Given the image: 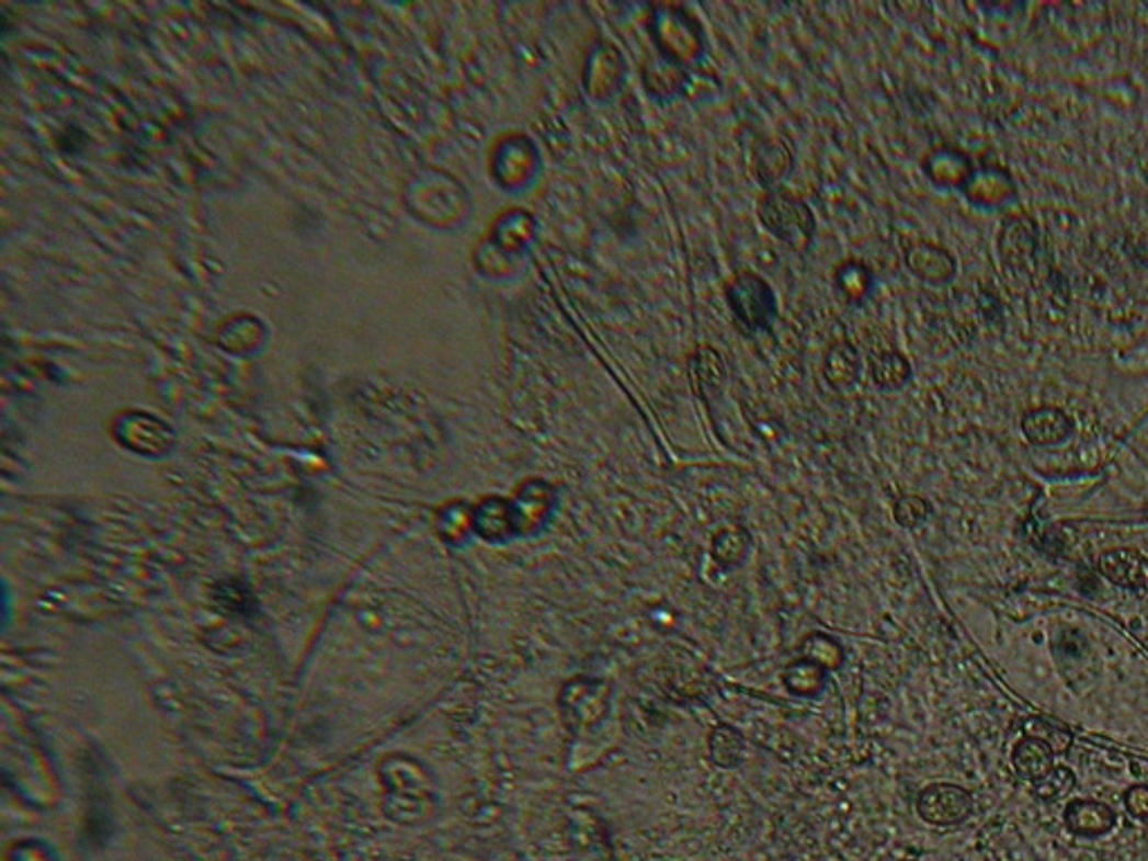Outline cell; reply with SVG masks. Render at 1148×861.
Listing matches in <instances>:
<instances>
[{"label":"cell","instance_id":"obj_1","mask_svg":"<svg viewBox=\"0 0 1148 861\" xmlns=\"http://www.w3.org/2000/svg\"><path fill=\"white\" fill-rule=\"evenodd\" d=\"M759 220L774 238L794 249H808L817 234V220L808 202L783 189H772L761 197Z\"/></svg>","mask_w":1148,"mask_h":861},{"label":"cell","instance_id":"obj_2","mask_svg":"<svg viewBox=\"0 0 1148 861\" xmlns=\"http://www.w3.org/2000/svg\"><path fill=\"white\" fill-rule=\"evenodd\" d=\"M651 34L660 55L678 66H691L705 53V34L682 8L658 5L651 16Z\"/></svg>","mask_w":1148,"mask_h":861},{"label":"cell","instance_id":"obj_3","mask_svg":"<svg viewBox=\"0 0 1148 861\" xmlns=\"http://www.w3.org/2000/svg\"><path fill=\"white\" fill-rule=\"evenodd\" d=\"M727 303L736 321L750 332L770 330L776 319V296L759 274H738L727 285Z\"/></svg>","mask_w":1148,"mask_h":861},{"label":"cell","instance_id":"obj_4","mask_svg":"<svg viewBox=\"0 0 1148 861\" xmlns=\"http://www.w3.org/2000/svg\"><path fill=\"white\" fill-rule=\"evenodd\" d=\"M626 64L620 49L609 41H596L588 49V57L583 64V92L592 101H596V104H604V101H611L622 90Z\"/></svg>","mask_w":1148,"mask_h":861},{"label":"cell","instance_id":"obj_5","mask_svg":"<svg viewBox=\"0 0 1148 861\" xmlns=\"http://www.w3.org/2000/svg\"><path fill=\"white\" fill-rule=\"evenodd\" d=\"M971 794L952 783H935L918 796V815L931 826H956L971 815Z\"/></svg>","mask_w":1148,"mask_h":861},{"label":"cell","instance_id":"obj_6","mask_svg":"<svg viewBox=\"0 0 1148 861\" xmlns=\"http://www.w3.org/2000/svg\"><path fill=\"white\" fill-rule=\"evenodd\" d=\"M1102 575L1122 588H1144L1148 586V562L1137 550L1117 547L1106 550L1100 559Z\"/></svg>","mask_w":1148,"mask_h":861},{"label":"cell","instance_id":"obj_7","mask_svg":"<svg viewBox=\"0 0 1148 861\" xmlns=\"http://www.w3.org/2000/svg\"><path fill=\"white\" fill-rule=\"evenodd\" d=\"M1066 826L1075 835L1100 837L1115 826V813L1102 801L1077 798L1066 807Z\"/></svg>","mask_w":1148,"mask_h":861},{"label":"cell","instance_id":"obj_8","mask_svg":"<svg viewBox=\"0 0 1148 861\" xmlns=\"http://www.w3.org/2000/svg\"><path fill=\"white\" fill-rule=\"evenodd\" d=\"M689 377L701 397H714L725 382V364L720 352L712 345H701L691 358Z\"/></svg>","mask_w":1148,"mask_h":861},{"label":"cell","instance_id":"obj_9","mask_svg":"<svg viewBox=\"0 0 1148 861\" xmlns=\"http://www.w3.org/2000/svg\"><path fill=\"white\" fill-rule=\"evenodd\" d=\"M501 169H503L501 182L510 186L530 184L538 169V154H536L534 144L527 137H514L503 150Z\"/></svg>","mask_w":1148,"mask_h":861},{"label":"cell","instance_id":"obj_10","mask_svg":"<svg viewBox=\"0 0 1148 861\" xmlns=\"http://www.w3.org/2000/svg\"><path fill=\"white\" fill-rule=\"evenodd\" d=\"M860 371H862L860 352L851 343L837 341L828 348L826 358H823V377L828 379L830 386L834 388L855 386Z\"/></svg>","mask_w":1148,"mask_h":861},{"label":"cell","instance_id":"obj_11","mask_svg":"<svg viewBox=\"0 0 1148 861\" xmlns=\"http://www.w3.org/2000/svg\"><path fill=\"white\" fill-rule=\"evenodd\" d=\"M641 81H644V88L651 92L653 97L669 99V97L686 92V88L691 83V72H686L684 66H678V64L660 57L658 61H651L644 68Z\"/></svg>","mask_w":1148,"mask_h":861},{"label":"cell","instance_id":"obj_12","mask_svg":"<svg viewBox=\"0 0 1148 861\" xmlns=\"http://www.w3.org/2000/svg\"><path fill=\"white\" fill-rule=\"evenodd\" d=\"M792 150L781 139H768L754 150V173L761 184L776 186L792 171Z\"/></svg>","mask_w":1148,"mask_h":861},{"label":"cell","instance_id":"obj_13","mask_svg":"<svg viewBox=\"0 0 1148 861\" xmlns=\"http://www.w3.org/2000/svg\"><path fill=\"white\" fill-rule=\"evenodd\" d=\"M1012 761L1023 779L1038 781L1055 768V751L1038 738H1023L1016 743Z\"/></svg>","mask_w":1148,"mask_h":861},{"label":"cell","instance_id":"obj_14","mask_svg":"<svg viewBox=\"0 0 1148 861\" xmlns=\"http://www.w3.org/2000/svg\"><path fill=\"white\" fill-rule=\"evenodd\" d=\"M834 285L848 301L857 303L871 292L873 276L868 268L862 265L860 261H845L834 272Z\"/></svg>","mask_w":1148,"mask_h":861},{"label":"cell","instance_id":"obj_15","mask_svg":"<svg viewBox=\"0 0 1148 861\" xmlns=\"http://www.w3.org/2000/svg\"><path fill=\"white\" fill-rule=\"evenodd\" d=\"M1068 429H1070L1068 420L1057 411L1032 413L1025 418V433L1030 440L1038 444H1050V442L1061 440L1068 433Z\"/></svg>","mask_w":1148,"mask_h":861},{"label":"cell","instance_id":"obj_16","mask_svg":"<svg viewBox=\"0 0 1148 861\" xmlns=\"http://www.w3.org/2000/svg\"><path fill=\"white\" fill-rule=\"evenodd\" d=\"M1025 734L1030 738L1043 740L1055 754H1066L1072 745V734L1068 727L1050 718H1030L1025 723Z\"/></svg>","mask_w":1148,"mask_h":861},{"label":"cell","instance_id":"obj_17","mask_svg":"<svg viewBox=\"0 0 1148 861\" xmlns=\"http://www.w3.org/2000/svg\"><path fill=\"white\" fill-rule=\"evenodd\" d=\"M534 236H536V223L532 214L514 212L510 214V218L503 225L501 242L505 245V251H510V254H519V251H523L534 240Z\"/></svg>","mask_w":1148,"mask_h":861},{"label":"cell","instance_id":"obj_18","mask_svg":"<svg viewBox=\"0 0 1148 861\" xmlns=\"http://www.w3.org/2000/svg\"><path fill=\"white\" fill-rule=\"evenodd\" d=\"M871 375H873V382L877 386L895 388V386H900L907 379L909 366H907L902 354L882 352L879 358H875L873 364H871Z\"/></svg>","mask_w":1148,"mask_h":861},{"label":"cell","instance_id":"obj_19","mask_svg":"<svg viewBox=\"0 0 1148 861\" xmlns=\"http://www.w3.org/2000/svg\"><path fill=\"white\" fill-rule=\"evenodd\" d=\"M1077 779L1068 768H1053L1043 779L1034 781V794L1043 801H1055L1066 796L1075 788Z\"/></svg>","mask_w":1148,"mask_h":861},{"label":"cell","instance_id":"obj_20","mask_svg":"<svg viewBox=\"0 0 1148 861\" xmlns=\"http://www.w3.org/2000/svg\"><path fill=\"white\" fill-rule=\"evenodd\" d=\"M742 740L731 727H718L712 736V751L720 766H734L740 756Z\"/></svg>","mask_w":1148,"mask_h":861},{"label":"cell","instance_id":"obj_21","mask_svg":"<svg viewBox=\"0 0 1148 861\" xmlns=\"http://www.w3.org/2000/svg\"><path fill=\"white\" fill-rule=\"evenodd\" d=\"M927 514H929V505H927V500H922L918 496H905L900 502H897V508H895L897 521H900L907 528H913V525L922 523L927 519Z\"/></svg>","mask_w":1148,"mask_h":861},{"label":"cell","instance_id":"obj_22","mask_svg":"<svg viewBox=\"0 0 1148 861\" xmlns=\"http://www.w3.org/2000/svg\"><path fill=\"white\" fill-rule=\"evenodd\" d=\"M1126 813L1135 819H1148V785H1133L1124 794Z\"/></svg>","mask_w":1148,"mask_h":861},{"label":"cell","instance_id":"obj_23","mask_svg":"<svg viewBox=\"0 0 1148 861\" xmlns=\"http://www.w3.org/2000/svg\"><path fill=\"white\" fill-rule=\"evenodd\" d=\"M720 534L727 539V545H725V550L716 552V559L723 562V564H731V556H736V559H738V556L745 552L747 536L740 530H725Z\"/></svg>","mask_w":1148,"mask_h":861},{"label":"cell","instance_id":"obj_24","mask_svg":"<svg viewBox=\"0 0 1148 861\" xmlns=\"http://www.w3.org/2000/svg\"><path fill=\"white\" fill-rule=\"evenodd\" d=\"M907 861H913V859H907Z\"/></svg>","mask_w":1148,"mask_h":861}]
</instances>
